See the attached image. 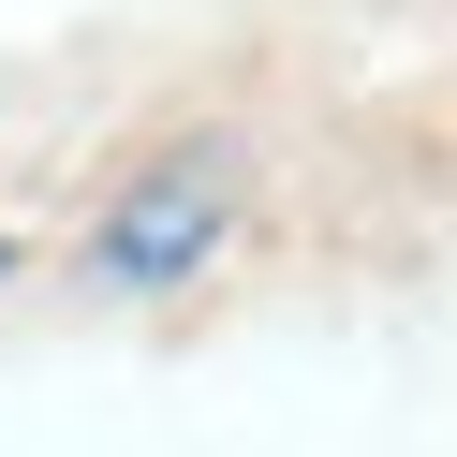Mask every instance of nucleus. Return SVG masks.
Returning a JSON list of instances; mask_svg holds the SVG:
<instances>
[{
  "instance_id": "nucleus-1",
  "label": "nucleus",
  "mask_w": 457,
  "mask_h": 457,
  "mask_svg": "<svg viewBox=\"0 0 457 457\" xmlns=\"http://www.w3.org/2000/svg\"><path fill=\"white\" fill-rule=\"evenodd\" d=\"M207 251H221V162H162V178H133L119 207H104L89 266L104 280H178V266H207Z\"/></svg>"
},
{
  "instance_id": "nucleus-2",
  "label": "nucleus",
  "mask_w": 457,
  "mask_h": 457,
  "mask_svg": "<svg viewBox=\"0 0 457 457\" xmlns=\"http://www.w3.org/2000/svg\"><path fill=\"white\" fill-rule=\"evenodd\" d=\"M0 266H15V251H0Z\"/></svg>"
}]
</instances>
